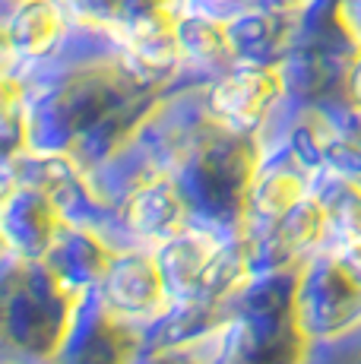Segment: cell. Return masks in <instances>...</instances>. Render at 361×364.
Returning <instances> with one entry per match:
<instances>
[{
	"label": "cell",
	"mask_w": 361,
	"mask_h": 364,
	"mask_svg": "<svg viewBox=\"0 0 361 364\" xmlns=\"http://www.w3.org/2000/svg\"><path fill=\"white\" fill-rule=\"evenodd\" d=\"M257 203L273 215L289 213L291 206L301 203V181L291 178V174H276V178H269L266 184H263V191L257 193Z\"/></svg>",
	"instance_id": "3"
},
{
	"label": "cell",
	"mask_w": 361,
	"mask_h": 364,
	"mask_svg": "<svg viewBox=\"0 0 361 364\" xmlns=\"http://www.w3.org/2000/svg\"><path fill=\"white\" fill-rule=\"evenodd\" d=\"M60 32V16L48 0H29L19 6L10 23V41L26 54H41L54 45Z\"/></svg>",
	"instance_id": "2"
},
{
	"label": "cell",
	"mask_w": 361,
	"mask_h": 364,
	"mask_svg": "<svg viewBox=\"0 0 361 364\" xmlns=\"http://www.w3.org/2000/svg\"><path fill=\"white\" fill-rule=\"evenodd\" d=\"M279 92V76L276 70H241V73L228 76L216 89L212 105L222 117L238 124H251L266 111V105Z\"/></svg>",
	"instance_id": "1"
},
{
	"label": "cell",
	"mask_w": 361,
	"mask_h": 364,
	"mask_svg": "<svg viewBox=\"0 0 361 364\" xmlns=\"http://www.w3.org/2000/svg\"><path fill=\"white\" fill-rule=\"evenodd\" d=\"M349 86H352V95H358V99H361V54L355 58V64H352V73H349Z\"/></svg>",
	"instance_id": "4"
}]
</instances>
